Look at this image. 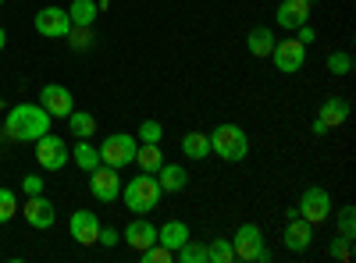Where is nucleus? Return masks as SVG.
<instances>
[{
	"label": "nucleus",
	"instance_id": "nucleus-34",
	"mask_svg": "<svg viewBox=\"0 0 356 263\" xmlns=\"http://www.w3.org/2000/svg\"><path fill=\"white\" fill-rule=\"evenodd\" d=\"M139 256H143L146 263H171V260H175V253H171L168 246H161V242H154L150 249H143Z\"/></svg>",
	"mask_w": 356,
	"mask_h": 263
},
{
	"label": "nucleus",
	"instance_id": "nucleus-32",
	"mask_svg": "<svg viewBox=\"0 0 356 263\" xmlns=\"http://www.w3.org/2000/svg\"><path fill=\"white\" fill-rule=\"evenodd\" d=\"M18 214V196L11 189H0V224H8Z\"/></svg>",
	"mask_w": 356,
	"mask_h": 263
},
{
	"label": "nucleus",
	"instance_id": "nucleus-2",
	"mask_svg": "<svg viewBox=\"0 0 356 263\" xmlns=\"http://www.w3.org/2000/svg\"><path fill=\"white\" fill-rule=\"evenodd\" d=\"M161 182H157V174H150V171H143V174H136L132 182H125L122 185V199L125 203V210H132V214H139V217H146L150 210H157V203H161Z\"/></svg>",
	"mask_w": 356,
	"mask_h": 263
},
{
	"label": "nucleus",
	"instance_id": "nucleus-11",
	"mask_svg": "<svg viewBox=\"0 0 356 263\" xmlns=\"http://www.w3.org/2000/svg\"><path fill=\"white\" fill-rule=\"evenodd\" d=\"M40 107L50 114V118H68V114L75 110V96H72L68 85L50 82V85H43V90H40Z\"/></svg>",
	"mask_w": 356,
	"mask_h": 263
},
{
	"label": "nucleus",
	"instance_id": "nucleus-36",
	"mask_svg": "<svg viewBox=\"0 0 356 263\" xmlns=\"http://www.w3.org/2000/svg\"><path fill=\"white\" fill-rule=\"evenodd\" d=\"M22 192H25V196L43 192V178H40V174H25V178H22Z\"/></svg>",
	"mask_w": 356,
	"mask_h": 263
},
{
	"label": "nucleus",
	"instance_id": "nucleus-7",
	"mask_svg": "<svg viewBox=\"0 0 356 263\" xmlns=\"http://www.w3.org/2000/svg\"><path fill=\"white\" fill-rule=\"evenodd\" d=\"M296 210H300V217H303V221H310L314 228H317V224H324V221L332 217V196H328V189L310 185V189L300 196V207H296Z\"/></svg>",
	"mask_w": 356,
	"mask_h": 263
},
{
	"label": "nucleus",
	"instance_id": "nucleus-6",
	"mask_svg": "<svg viewBox=\"0 0 356 263\" xmlns=\"http://www.w3.org/2000/svg\"><path fill=\"white\" fill-rule=\"evenodd\" d=\"M36 160H40V167H43V171H61V167L72 160V150L65 146V139H61V135L47 132V135H40V139H36Z\"/></svg>",
	"mask_w": 356,
	"mask_h": 263
},
{
	"label": "nucleus",
	"instance_id": "nucleus-8",
	"mask_svg": "<svg viewBox=\"0 0 356 263\" xmlns=\"http://www.w3.org/2000/svg\"><path fill=\"white\" fill-rule=\"evenodd\" d=\"M271 61H275V68L282 75H296L307 65V43H300V40H275Z\"/></svg>",
	"mask_w": 356,
	"mask_h": 263
},
{
	"label": "nucleus",
	"instance_id": "nucleus-27",
	"mask_svg": "<svg viewBox=\"0 0 356 263\" xmlns=\"http://www.w3.org/2000/svg\"><path fill=\"white\" fill-rule=\"evenodd\" d=\"M235 260V249H232V239H214L207 246V263H232Z\"/></svg>",
	"mask_w": 356,
	"mask_h": 263
},
{
	"label": "nucleus",
	"instance_id": "nucleus-28",
	"mask_svg": "<svg viewBox=\"0 0 356 263\" xmlns=\"http://www.w3.org/2000/svg\"><path fill=\"white\" fill-rule=\"evenodd\" d=\"M328 71H332L335 78H346V75L353 71V53H349V50H332V53H328Z\"/></svg>",
	"mask_w": 356,
	"mask_h": 263
},
{
	"label": "nucleus",
	"instance_id": "nucleus-25",
	"mask_svg": "<svg viewBox=\"0 0 356 263\" xmlns=\"http://www.w3.org/2000/svg\"><path fill=\"white\" fill-rule=\"evenodd\" d=\"M68 128H72L75 139H89V135L97 132V118L89 110H72L68 114Z\"/></svg>",
	"mask_w": 356,
	"mask_h": 263
},
{
	"label": "nucleus",
	"instance_id": "nucleus-31",
	"mask_svg": "<svg viewBox=\"0 0 356 263\" xmlns=\"http://www.w3.org/2000/svg\"><path fill=\"white\" fill-rule=\"evenodd\" d=\"M139 142H161L164 139V125L157 121V118H146L143 125H139V135H136Z\"/></svg>",
	"mask_w": 356,
	"mask_h": 263
},
{
	"label": "nucleus",
	"instance_id": "nucleus-20",
	"mask_svg": "<svg viewBox=\"0 0 356 263\" xmlns=\"http://www.w3.org/2000/svg\"><path fill=\"white\" fill-rule=\"evenodd\" d=\"M246 50H250L253 57H271V50H275V33H271L267 25L250 28V36H246Z\"/></svg>",
	"mask_w": 356,
	"mask_h": 263
},
{
	"label": "nucleus",
	"instance_id": "nucleus-23",
	"mask_svg": "<svg viewBox=\"0 0 356 263\" xmlns=\"http://www.w3.org/2000/svg\"><path fill=\"white\" fill-rule=\"evenodd\" d=\"M97 15H100V4H97V0H72V4H68L72 25H93Z\"/></svg>",
	"mask_w": 356,
	"mask_h": 263
},
{
	"label": "nucleus",
	"instance_id": "nucleus-16",
	"mask_svg": "<svg viewBox=\"0 0 356 263\" xmlns=\"http://www.w3.org/2000/svg\"><path fill=\"white\" fill-rule=\"evenodd\" d=\"M310 8L314 4H307V0H282L278 4V28H289V33H296L300 25H307L310 22Z\"/></svg>",
	"mask_w": 356,
	"mask_h": 263
},
{
	"label": "nucleus",
	"instance_id": "nucleus-30",
	"mask_svg": "<svg viewBox=\"0 0 356 263\" xmlns=\"http://www.w3.org/2000/svg\"><path fill=\"white\" fill-rule=\"evenodd\" d=\"M339 235L356 239V207H353V203H346V207L339 210Z\"/></svg>",
	"mask_w": 356,
	"mask_h": 263
},
{
	"label": "nucleus",
	"instance_id": "nucleus-19",
	"mask_svg": "<svg viewBox=\"0 0 356 263\" xmlns=\"http://www.w3.org/2000/svg\"><path fill=\"white\" fill-rule=\"evenodd\" d=\"M193 235H189V224L186 221H164V228H157V242L161 246H168L171 253L178 249V246H186Z\"/></svg>",
	"mask_w": 356,
	"mask_h": 263
},
{
	"label": "nucleus",
	"instance_id": "nucleus-15",
	"mask_svg": "<svg viewBox=\"0 0 356 263\" xmlns=\"http://www.w3.org/2000/svg\"><path fill=\"white\" fill-rule=\"evenodd\" d=\"M122 242L132 249V253H143L157 242V224H150L146 217H132V224L122 231Z\"/></svg>",
	"mask_w": 356,
	"mask_h": 263
},
{
	"label": "nucleus",
	"instance_id": "nucleus-21",
	"mask_svg": "<svg viewBox=\"0 0 356 263\" xmlns=\"http://www.w3.org/2000/svg\"><path fill=\"white\" fill-rule=\"evenodd\" d=\"M182 153L189 160H207L211 157V135L207 132H186L182 135Z\"/></svg>",
	"mask_w": 356,
	"mask_h": 263
},
{
	"label": "nucleus",
	"instance_id": "nucleus-9",
	"mask_svg": "<svg viewBox=\"0 0 356 263\" xmlns=\"http://www.w3.org/2000/svg\"><path fill=\"white\" fill-rule=\"evenodd\" d=\"M36 33L43 36V40H65L68 36V28H72V18H68V8H57V4H50V8H43V11H36Z\"/></svg>",
	"mask_w": 356,
	"mask_h": 263
},
{
	"label": "nucleus",
	"instance_id": "nucleus-41",
	"mask_svg": "<svg viewBox=\"0 0 356 263\" xmlns=\"http://www.w3.org/2000/svg\"><path fill=\"white\" fill-rule=\"evenodd\" d=\"M0 4H4V0H0Z\"/></svg>",
	"mask_w": 356,
	"mask_h": 263
},
{
	"label": "nucleus",
	"instance_id": "nucleus-18",
	"mask_svg": "<svg viewBox=\"0 0 356 263\" xmlns=\"http://www.w3.org/2000/svg\"><path fill=\"white\" fill-rule=\"evenodd\" d=\"M157 182H161V192H182L189 185V171L182 164H161L157 167Z\"/></svg>",
	"mask_w": 356,
	"mask_h": 263
},
{
	"label": "nucleus",
	"instance_id": "nucleus-37",
	"mask_svg": "<svg viewBox=\"0 0 356 263\" xmlns=\"http://www.w3.org/2000/svg\"><path fill=\"white\" fill-rule=\"evenodd\" d=\"M296 40H300V43H307V46H310V43L317 40V33H314V28H310V22H307V25H300V28H296Z\"/></svg>",
	"mask_w": 356,
	"mask_h": 263
},
{
	"label": "nucleus",
	"instance_id": "nucleus-33",
	"mask_svg": "<svg viewBox=\"0 0 356 263\" xmlns=\"http://www.w3.org/2000/svg\"><path fill=\"white\" fill-rule=\"evenodd\" d=\"M328 253H332V260H339V263H349V260H353V239H346V235L332 239Z\"/></svg>",
	"mask_w": 356,
	"mask_h": 263
},
{
	"label": "nucleus",
	"instance_id": "nucleus-12",
	"mask_svg": "<svg viewBox=\"0 0 356 263\" xmlns=\"http://www.w3.org/2000/svg\"><path fill=\"white\" fill-rule=\"evenodd\" d=\"M22 217L29 221V228H36V231H47V228H54V217H57V210H54L50 196L36 192V196H29V199L22 203Z\"/></svg>",
	"mask_w": 356,
	"mask_h": 263
},
{
	"label": "nucleus",
	"instance_id": "nucleus-17",
	"mask_svg": "<svg viewBox=\"0 0 356 263\" xmlns=\"http://www.w3.org/2000/svg\"><path fill=\"white\" fill-rule=\"evenodd\" d=\"M349 114H353V107H349V100L346 96H328L321 103V110H317V118L328 125V132L332 128H339V125H346L349 121Z\"/></svg>",
	"mask_w": 356,
	"mask_h": 263
},
{
	"label": "nucleus",
	"instance_id": "nucleus-39",
	"mask_svg": "<svg viewBox=\"0 0 356 263\" xmlns=\"http://www.w3.org/2000/svg\"><path fill=\"white\" fill-rule=\"evenodd\" d=\"M8 46V33H4V25H0V50Z\"/></svg>",
	"mask_w": 356,
	"mask_h": 263
},
{
	"label": "nucleus",
	"instance_id": "nucleus-10",
	"mask_svg": "<svg viewBox=\"0 0 356 263\" xmlns=\"http://www.w3.org/2000/svg\"><path fill=\"white\" fill-rule=\"evenodd\" d=\"M122 185H125L122 174H118L114 167H107V164L89 171V192H93L100 203H114L118 196H122Z\"/></svg>",
	"mask_w": 356,
	"mask_h": 263
},
{
	"label": "nucleus",
	"instance_id": "nucleus-38",
	"mask_svg": "<svg viewBox=\"0 0 356 263\" xmlns=\"http://www.w3.org/2000/svg\"><path fill=\"white\" fill-rule=\"evenodd\" d=\"M314 135H317V139H321V135H328V125H324L321 118H314Z\"/></svg>",
	"mask_w": 356,
	"mask_h": 263
},
{
	"label": "nucleus",
	"instance_id": "nucleus-5",
	"mask_svg": "<svg viewBox=\"0 0 356 263\" xmlns=\"http://www.w3.org/2000/svg\"><path fill=\"white\" fill-rule=\"evenodd\" d=\"M136 146H139V139L129 135V132H114V135H107V139L97 146L100 164H107V167H114V171H122V167L136 164Z\"/></svg>",
	"mask_w": 356,
	"mask_h": 263
},
{
	"label": "nucleus",
	"instance_id": "nucleus-24",
	"mask_svg": "<svg viewBox=\"0 0 356 263\" xmlns=\"http://www.w3.org/2000/svg\"><path fill=\"white\" fill-rule=\"evenodd\" d=\"M72 160L79 164V171H93V167H100V153H97V146H89V139H79L75 142V150H72Z\"/></svg>",
	"mask_w": 356,
	"mask_h": 263
},
{
	"label": "nucleus",
	"instance_id": "nucleus-4",
	"mask_svg": "<svg viewBox=\"0 0 356 263\" xmlns=\"http://www.w3.org/2000/svg\"><path fill=\"white\" fill-rule=\"evenodd\" d=\"M232 249H235V260H246V263H271V249L264 246V228L246 221L239 224L232 239Z\"/></svg>",
	"mask_w": 356,
	"mask_h": 263
},
{
	"label": "nucleus",
	"instance_id": "nucleus-13",
	"mask_svg": "<svg viewBox=\"0 0 356 263\" xmlns=\"http://www.w3.org/2000/svg\"><path fill=\"white\" fill-rule=\"evenodd\" d=\"M282 242H285L289 253H307L310 242H314V224L303 221L300 214L289 217V221H285V231H282Z\"/></svg>",
	"mask_w": 356,
	"mask_h": 263
},
{
	"label": "nucleus",
	"instance_id": "nucleus-40",
	"mask_svg": "<svg viewBox=\"0 0 356 263\" xmlns=\"http://www.w3.org/2000/svg\"><path fill=\"white\" fill-rule=\"evenodd\" d=\"M307 4H317V0H307Z\"/></svg>",
	"mask_w": 356,
	"mask_h": 263
},
{
	"label": "nucleus",
	"instance_id": "nucleus-26",
	"mask_svg": "<svg viewBox=\"0 0 356 263\" xmlns=\"http://www.w3.org/2000/svg\"><path fill=\"white\" fill-rule=\"evenodd\" d=\"M65 40H68V46H72V50H89L97 36H93V25H72Z\"/></svg>",
	"mask_w": 356,
	"mask_h": 263
},
{
	"label": "nucleus",
	"instance_id": "nucleus-35",
	"mask_svg": "<svg viewBox=\"0 0 356 263\" xmlns=\"http://www.w3.org/2000/svg\"><path fill=\"white\" fill-rule=\"evenodd\" d=\"M97 242L111 249V246H118V242H122V231H118V228H111V224H107V228H100V235H97Z\"/></svg>",
	"mask_w": 356,
	"mask_h": 263
},
{
	"label": "nucleus",
	"instance_id": "nucleus-22",
	"mask_svg": "<svg viewBox=\"0 0 356 263\" xmlns=\"http://www.w3.org/2000/svg\"><path fill=\"white\" fill-rule=\"evenodd\" d=\"M136 164H139L143 171H150V174H157V167L164 164V153H161V142H139V146H136Z\"/></svg>",
	"mask_w": 356,
	"mask_h": 263
},
{
	"label": "nucleus",
	"instance_id": "nucleus-14",
	"mask_svg": "<svg viewBox=\"0 0 356 263\" xmlns=\"http://www.w3.org/2000/svg\"><path fill=\"white\" fill-rule=\"evenodd\" d=\"M68 231L79 246H97V235H100V217L93 210H75L72 221H68Z\"/></svg>",
	"mask_w": 356,
	"mask_h": 263
},
{
	"label": "nucleus",
	"instance_id": "nucleus-29",
	"mask_svg": "<svg viewBox=\"0 0 356 263\" xmlns=\"http://www.w3.org/2000/svg\"><path fill=\"white\" fill-rule=\"evenodd\" d=\"M175 260L178 263H207V246H200V242H186V246H178L175 249Z\"/></svg>",
	"mask_w": 356,
	"mask_h": 263
},
{
	"label": "nucleus",
	"instance_id": "nucleus-3",
	"mask_svg": "<svg viewBox=\"0 0 356 263\" xmlns=\"http://www.w3.org/2000/svg\"><path fill=\"white\" fill-rule=\"evenodd\" d=\"M211 153H218L228 164H239L250 157V135L239 125H218L211 132Z\"/></svg>",
	"mask_w": 356,
	"mask_h": 263
},
{
	"label": "nucleus",
	"instance_id": "nucleus-1",
	"mask_svg": "<svg viewBox=\"0 0 356 263\" xmlns=\"http://www.w3.org/2000/svg\"><path fill=\"white\" fill-rule=\"evenodd\" d=\"M4 132L15 142H36L40 135L50 132V114L40 103H15L4 118Z\"/></svg>",
	"mask_w": 356,
	"mask_h": 263
}]
</instances>
